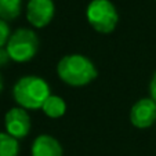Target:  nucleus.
I'll use <instances>...</instances> for the list:
<instances>
[{
    "mask_svg": "<svg viewBox=\"0 0 156 156\" xmlns=\"http://www.w3.org/2000/svg\"><path fill=\"white\" fill-rule=\"evenodd\" d=\"M10 61H11V58H10V54H9V51H7V48L0 47V68H2V66H6Z\"/></svg>",
    "mask_w": 156,
    "mask_h": 156,
    "instance_id": "obj_13",
    "label": "nucleus"
},
{
    "mask_svg": "<svg viewBox=\"0 0 156 156\" xmlns=\"http://www.w3.org/2000/svg\"><path fill=\"white\" fill-rule=\"evenodd\" d=\"M6 48L10 58L15 62H28L36 55L39 50V37L32 29L20 28L11 33Z\"/></svg>",
    "mask_w": 156,
    "mask_h": 156,
    "instance_id": "obj_4",
    "label": "nucleus"
},
{
    "mask_svg": "<svg viewBox=\"0 0 156 156\" xmlns=\"http://www.w3.org/2000/svg\"><path fill=\"white\" fill-rule=\"evenodd\" d=\"M149 93H151V98L156 102V72L153 73L152 80L149 83Z\"/></svg>",
    "mask_w": 156,
    "mask_h": 156,
    "instance_id": "obj_14",
    "label": "nucleus"
},
{
    "mask_svg": "<svg viewBox=\"0 0 156 156\" xmlns=\"http://www.w3.org/2000/svg\"><path fill=\"white\" fill-rule=\"evenodd\" d=\"M57 73L64 83L73 87H82L97 77L98 72L91 59L82 54H69L59 59Z\"/></svg>",
    "mask_w": 156,
    "mask_h": 156,
    "instance_id": "obj_1",
    "label": "nucleus"
},
{
    "mask_svg": "<svg viewBox=\"0 0 156 156\" xmlns=\"http://www.w3.org/2000/svg\"><path fill=\"white\" fill-rule=\"evenodd\" d=\"M3 90V77H2V73H0V93Z\"/></svg>",
    "mask_w": 156,
    "mask_h": 156,
    "instance_id": "obj_15",
    "label": "nucleus"
},
{
    "mask_svg": "<svg viewBox=\"0 0 156 156\" xmlns=\"http://www.w3.org/2000/svg\"><path fill=\"white\" fill-rule=\"evenodd\" d=\"M55 14L53 0H29L27 6V18L35 28H44L51 22Z\"/></svg>",
    "mask_w": 156,
    "mask_h": 156,
    "instance_id": "obj_5",
    "label": "nucleus"
},
{
    "mask_svg": "<svg viewBox=\"0 0 156 156\" xmlns=\"http://www.w3.org/2000/svg\"><path fill=\"white\" fill-rule=\"evenodd\" d=\"M50 95L47 82L32 75L18 79L12 87V97L15 102L24 109H41Z\"/></svg>",
    "mask_w": 156,
    "mask_h": 156,
    "instance_id": "obj_2",
    "label": "nucleus"
},
{
    "mask_svg": "<svg viewBox=\"0 0 156 156\" xmlns=\"http://www.w3.org/2000/svg\"><path fill=\"white\" fill-rule=\"evenodd\" d=\"M156 120V102L152 98H141L130 111V122L138 129L151 127Z\"/></svg>",
    "mask_w": 156,
    "mask_h": 156,
    "instance_id": "obj_7",
    "label": "nucleus"
},
{
    "mask_svg": "<svg viewBox=\"0 0 156 156\" xmlns=\"http://www.w3.org/2000/svg\"><path fill=\"white\" fill-rule=\"evenodd\" d=\"M10 36H11V33H10L9 24H7L6 21L0 20V47H4V46H6Z\"/></svg>",
    "mask_w": 156,
    "mask_h": 156,
    "instance_id": "obj_12",
    "label": "nucleus"
},
{
    "mask_svg": "<svg viewBox=\"0 0 156 156\" xmlns=\"http://www.w3.org/2000/svg\"><path fill=\"white\" fill-rule=\"evenodd\" d=\"M86 17L93 29L104 35L113 32L119 21L118 10L111 0H91L86 10Z\"/></svg>",
    "mask_w": 156,
    "mask_h": 156,
    "instance_id": "obj_3",
    "label": "nucleus"
},
{
    "mask_svg": "<svg viewBox=\"0 0 156 156\" xmlns=\"http://www.w3.org/2000/svg\"><path fill=\"white\" fill-rule=\"evenodd\" d=\"M32 156H62V147L54 137L41 134L32 144Z\"/></svg>",
    "mask_w": 156,
    "mask_h": 156,
    "instance_id": "obj_8",
    "label": "nucleus"
},
{
    "mask_svg": "<svg viewBox=\"0 0 156 156\" xmlns=\"http://www.w3.org/2000/svg\"><path fill=\"white\" fill-rule=\"evenodd\" d=\"M22 0H0V20L11 21L20 17Z\"/></svg>",
    "mask_w": 156,
    "mask_h": 156,
    "instance_id": "obj_10",
    "label": "nucleus"
},
{
    "mask_svg": "<svg viewBox=\"0 0 156 156\" xmlns=\"http://www.w3.org/2000/svg\"><path fill=\"white\" fill-rule=\"evenodd\" d=\"M6 130L14 138H25L30 131V116L28 115L27 109L17 106L11 108L4 116Z\"/></svg>",
    "mask_w": 156,
    "mask_h": 156,
    "instance_id": "obj_6",
    "label": "nucleus"
},
{
    "mask_svg": "<svg viewBox=\"0 0 156 156\" xmlns=\"http://www.w3.org/2000/svg\"><path fill=\"white\" fill-rule=\"evenodd\" d=\"M41 111H43L48 118L51 119H57L64 116L65 111H66V104L62 100L59 95H50V97L46 100L44 105L41 106Z\"/></svg>",
    "mask_w": 156,
    "mask_h": 156,
    "instance_id": "obj_9",
    "label": "nucleus"
},
{
    "mask_svg": "<svg viewBox=\"0 0 156 156\" xmlns=\"http://www.w3.org/2000/svg\"><path fill=\"white\" fill-rule=\"evenodd\" d=\"M20 144L18 140L9 133H0V156H18Z\"/></svg>",
    "mask_w": 156,
    "mask_h": 156,
    "instance_id": "obj_11",
    "label": "nucleus"
}]
</instances>
